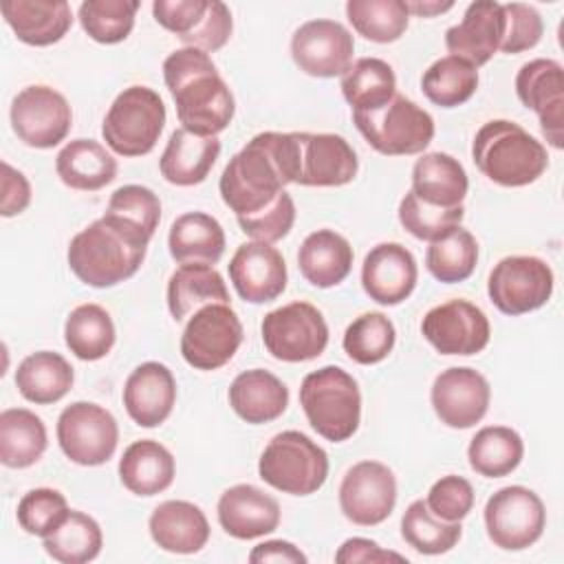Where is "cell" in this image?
Returning <instances> with one entry per match:
<instances>
[{"mask_svg":"<svg viewBox=\"0 0 564 564\" xmlns=\"http://www.w3.org/2000/svg\"><path fill=\"white\" fill-rule=\"evenodd\" d=\"M297 176V132H260L220 174V198L236 216L271 205Z\"/></svg>","mask_w":564,"mask_h":564,"instance_id":"1","label":"cell"},{"mask_svg":"<svg viewBox=\"0 0 564 564\" xmlns=\"http://www.w3.org/2000/svg\"><path fill=\"white\" fill-rule=\"evenodd\" d=\"M163 79L181 128L200 137H216L231 123L236 101L209 53L194 46L176 48L163 62Z\"/></svg>","mask_w":564,"mask_h":564,"instance_id":"2","label":"cell"},{"mask_svg":"<svg viewBox=\"0 0 564 564\" xmlns=\"http://www.w3.org/2000/svg\"><path fill=\"white\" fill-rule=\"evenodd\" d=\"M150 240L141 229L104 214L73 236L66 260L79 282L108 289L139 271Z\"/></svg>","mask_w":564,"mask_h":564,"instance_id":"3","label":"cell"},{"mask_svg":"<svg viewBox=\"0 0 564 564\" xmlns=\"http://www.w3.org/2000/svg\"><path fill=\"white\" fill-rule=\"evenodd\" d=\"M471 159L480 174L502 187L531 185L549 167L546 148L509 119H491L478 128Z\"/></svg>","mask_w":564,"mask_h":564,"instance_id":"4","label":"cell"},{"mask_svg":"<svg viewBox=\"0 0 564 564\" xmlns=\"http://www.w3.org/2000/svg\"><path fill=\"white\" fill-rule=\"evenodd\" d=\"M300 405L311 427L330 443L348 441L361 421V392L339 366L308 372L300 386Z\"/></svg>","mask_w":564,"mask_h":564,"instance_id":"5","label":"cell"},{"mask_svg":"<svg viewBox=\"0 0 564 564\" xmlns=\"http://www.w3.org/2000/svg\"><path fill=\"white\" fill-rule=\"evenodd\" d=\"M258 474L282 494L311 496L328 478V456L311 436L284 430L262 449Z\"/></svg>","mask_w":564,"mask_h":564,"instance_id":"6","label":"cell"},{"mask_svg":"<svg viewBox=\"0 0 564 564\" xmlns=\"http://www.w3.org/2000/svg\"><path fill=\"white\" fill-rule=\"evenodd\" d=\"M165 104L148 86H128L110 104L101 134L119 156H143L154 150L165 128Z\"/></svg>","mask_w":564,"mask_h":564,"instance_id":"7","label":"cell"},{"mask_svg":"<svg viewBox=\"0 0 564 564\" xmlns=\"http://www.w3.org/2000/svg\"><path fill=\"white\" fill-rule=\"evenodd\" d=\"M352 121L366 143L386 156L419 154L434 139L432 115L403 95H394L377 110H352Z\"/></svg>","mask_w":564,"mask_h":564,"instance_id":"8","label":"cell"},{"mask_svg":"<svg viewBox=\"0 0 564 564\" xmlns=\"http://www.w3.org/2000/svg\"><path fill=\"white\" fill-rule=\"evenodd\" d=\"M260 333L269 355L289 364L311 361L328 346V324L322 311L308 302H291L269 311Z\"/></svg>","mask_w":564,"mask_h":564,"instance_id":"9","label":"cell"},{"mask_svg":"<svg viewBox=\"0 0 564 564\" xmlns=\"http://www.w3.org/2000/svg\"><path fill=\"white\" fill-rule=\"evenodd\" d=\"M482 516L489 540L502 551L533 546L542 538L546 524L542 498L522 485H509L491 494Z\"/></svg>","mask_w":564,"mask_h":564,"instance_id":"10","label":"cell"},{"mask_svg":"<svg viewBox=\"0 0 564 564\" xmlns=\"http://www.w3.org/2000/svg\"><path fill=\"white\" fill-rule=\"evenodd\" d=\"M57 443L64 456L82 467L104 465L119 443L117 419L97 403L75 401L57 416Z\"/></svg>","mask_w":564,"mask_h":564,"instance_id":"11","label":"cell"},{"mask_svg":"<svg viewBox=\"0 0 564 564\" xmlns=\"http://www.w3.org/2000/svg\"><path fill=\"white\" fill-rule=\"evenodd\" d=\"M242 337V324L229 304H207L187 319L181 355L196 370H218L238 352Z\"/></svg>","mask_w":564,"mask_h":564,"instance_id":"12","label":"cell"},{"mask_svg":"<svg viewBox=\"0 0 564 564\" xmlns=\"http://www.w3.org/2000/svg\"><path fill=\"white\" fill-rule=\"evenodd\" d=\"M553 271L538 256H507L489 273L487 293L505 315L542 308L553 293Z\"/></svg>","mask_w":564,"mask_h":564,"instance_id":"13","label":"cell"},{"mask_svg":"<svg viewBox=\"0 0 564 564\" xmlns=\"http://www.w3.org/2000/svg\"><path fill=\"white\" fill-rule=\"evenodd\" d=\"M11 128L22 143L37 150L55 148L73 126V110L66 97L44 84L22 88L9 110Z\"/></svg>","mask_w":564,"mask_h":564,"instance_id":"14","label":"cell"},{"mask_svg":"<svg viewBox=\"0 0 564 564\" xmlns=\"http://www.w3.org/2000/svg\"><path fill=\"white\" fill-rule=\"evenodd\" d=\"M421 333L441 355L469 357L487 348L491 326L485 311L469 300H447L423 315Z\"/></svg>","mask_w":564,"mask_h":564,"instance_id":"15","label":"cell"},{"mask_svg":"<svg viewBox=\"0 0 564 564\" xmlns=\"http://www.w3.org/2000/svg\"><path fill=\"white\" fill-rule=\"evenodd\" d=\"M397 505L394 471L379 460H359L341 478L339 509L359 527H375L390 518Z\"/></svg>","mask_w":564,"mask_h":564,"instance_id":"16","label":"cell"},{"mask_svg":"<svg viewBox=\"0 0 564 564\" xmlns=\"http://www.w3.org/2000/svg\"><path fill=\"white\" fill-rule=\"evenodd\" d=\"M352 53L350 31L335 20H308L291 37V57L311 77H341L352 66Z\"/></svg>","mask_w":564,"mask_h":564,"instance_id":"17","label":"cell"},{"mask_svg":"<svg viewBox=\"0 0 564 564\" xmlns=\"http://www.w3.org/2000/svg\"><path fill=\"white\" fill-rule=\"evenodd\" d=\"M516 95L531 108L544 139L562 150L564 145V68L557 59L538 57L520 66L516 75Z\"/></svg>","mask_w":564,"mask_h":564,"instance_id":"18","label":"cell"},{"mask_svg":"<svg viewBox=\"0 0 564 564\" xmlns=\"http://www.w3.org/2000/svg\"><path fill=\"white\" fill-rule=\"evenodd\" d=\"M430 401L441 423L454 430H467L480 423L487 414L491 388L485 375L478 370L454 366L436 375L430 390Z\"/></svg>","mask_w":564,"mask_h":564,"instance_id":"19","label":"cell"},{"mask_svg":"<svg viewBox=\"0 0 564 564\" xmlns=\"http://www.w3.org/2000/svg\"><path fill=\"white\" fill-rule=\"evenodd\" d=\"M359 161L352 145L330 132H297V185L339 187L357 176Z\"/></svg>","mask_w":564,"mask_h":564,"instance_id":"20","label":"cell"},{"mask_svg":"<svg viewBox=\"0 0 564 564\" xmlns=\"http://www.w3.org/2000/svg\"><path fill=\"white\" fill-rule=\"evenodd\" d=\"M286 278L282 253L267 242H242L229 260V280L249 304L278 300L286 289Z\"/></svg>","mask_w":564,"mask_h":564,"instance_id":"21","label":"cell"},{"mask_svg":"<svg viewBox=\"0 0 564 564\" xmlns=\"http://www.w3.org/2000/svg\"><path fill=\"white\" fill-rule=\"evenodd\" d=\"M416 260L401 242L375 245L361 264V286L381 306H397L408 300L416 286Z\"/></svg>","mask_w":564,"mask_h":564,"instance_id":"22","label":"cell"},{"mask_svg":"<svg viewBox=\"0 0 564 564\" xmlns=\"http://www.w3.org/2000/svg\"><path fill=\"white\" fill-rule=\"evenodd\" d=\"M505 35L502 4L494 0H476L465 9L458 24L445 31V46L454 57L469 62L471 66L487 64Z\"/></svg>","mask_w":564,"mask_h":564,"instance_id":"23","label":"cell"},{"mask_svg":"<svg viewBox=\"0 0 564 564\" xmlns=\"http://www.w3.org/2000/svg\"><path fill=\"white\" fill-rule=\"evenodd\" d=\"M176 403V381L161 361L139 364L126 379L123 408L139 427H159Z\"/></svg>","mask_w":564,"mask_h":564,"instance_id":"24","label":"cell"},{"mask_svg":"<svg viewBox=\"0 0 564 564\" xmlns=\"http://www.w3.org/2000/svg\"><path fill=\"white\" fill-rule=\"evenodd\" d=\"M223 531L236 540L269 535L280 524V505L256 485L240 482L225 489L216 505Z\"/></svg>","mask_w":564,"mask_h":564,"instance_id":"25","label":"cell"},{"mask_svg":"<svg viewBox=\"0 0 564 564\" xmlns=\"http://www.w3.org/2000/svg\"><path fill=\"white\" fill-rule=\"evenodd\" d=\"M150 538L167 553L192 555L209 540V522L200 507L187 500H165L154 507L148 520Z\"/></svg>","mask_w":564,"mask_h":564,"instance_id":"26","label":"cell"},{"mask_svg":"<svg viewBox=\"0 0 564 564\" xmlns=\"http://www.w3.org/2000/svg\"><path fill=\"white\" fill-rule=\"evenodd\" d=\"M0 11L15 37L29 46H51L73 24V11L66 0H4Z\"/></svg>","mask_w":564,"mask_h":564,"instance_id":"27","label":"cell"},{"mask_svg":"<svg viewBox=\"0 0 564 564\" xmlns=\"http://www.w3.org/2000/svg\"><path fill=\"white\" fill-rule=\"evenodd\" d=\"M218 154V137H200L185 128H176L159 159V170L167 183L192 187L207 178Z\"/></svg>","mask_w":564,"mask_h":564,"instance_id":"28","label":"cell"},{"mask_svg":"<svg viewBox=\"0 0 564 564\" xmlns=\"http://www.w3.org/2000/svg\"><path fill=\"white\" fill-rule=\"evenodd\" d=\"M229 405L251 425L271 423L284 414L289 405V388L273 372L251 368L231 381Z\"/></svg>","mask_w":564,"mask_h":564,"instance_id":"29","label":"cell"},{"mask_svg":"<svg viewBox=\"0 0 564 564\" xmlns=\"http://www.w3.org/2000/svg\"><path fill=\"white\" fill-rule=\"evenodd\" d=\"M176 463L172 452L152 438L130 443L119 458L121 485L134 496H156L174 482Z\"/></svg>","mask_w":564,"mask_h":564,"instance_id":"30","label":"cell"},{"mask_svg":"<svg viewBox=\"0 0 564 564\" xmlns=\"http://www.w3.org/2000/svg\"><path fill=\"white\" fill-rule=\"evenodd\" d=\"M352 256V247L341 234L333 229H317L300 245L297 267L308 284L330 289L348 278Z\"/></svg>","mask_w":564,"mask_h":564,"instance_id":"31","label":"cell"},{"mask_svg":"<svg viewBox=\"0 0 564 564\" xmlns=\"http://www.w3.org/2000/svg\"><path fill=\"white\" fill-rule=\"evenodd\" d=\"M225 229L205 212L181 214L167 234L170 256L178 264H209L214 267L225 253Z\"/></svg>","mask_w":564,"mask_h":564,"instance_id":"32","label":"cell"},{"mask_svg":"<svg viewBox=\"0 0 564 564\" xmlns=\"http://www.w3.org/2000/svg\"><path fill=\"white\" fill-rule=\"evenodd\" d=\"M469 189L467 172L445 152H427L412 167V194L427 205L458 207Z\"/></svg>","mask_w":564,"mask_h":564,"instance_id":"33","label":"cell"},{"mask_svg":"<svg viewBox=\"0 0 564 564\" xmlns=\"http://www.w3.org/2000/svg\"><path fill=\"white\" fill-rule=\"evenodd\" d=\"M59 181L79 192L106 187L117 176V159L95 139H73L55 156Z\"/></svg>","mask_w":564,"mask_h":564,"instance_id":"34","label":"cell"},{"mask_svg":"<svg viewBox=\"0 0 564 564\" xmlns=\"http://www.w3.org/2000/svg\"><path fill=\"white\" fill-rule=\"evenodd\" d=\"M207 304H229L225 278L209 264H181L167 280V308L176 322Z\"/></svg>","mask_w":564,"mask_h":564,"instance_id":"35","label":"cell"},{"mask_svg":"<svg viewBox=\"0 0 564 564\" xmlns=\"http://www.w3.org/2000/svg\"><path fill=\"white\" fill-rule=\"evenodd\" d=\"M73 381V366L53 350H37L26 355L15 370L18 392L35 405L57 403L70 392Z\"/></svg>","mask_w":564,"mask_h":564,"instance_id":"36","label":"cell"},{"mask_svg":"<svg viewBox=\"0 0 564 564\" xmlns=\"http://www.w3.org/2000/svg\"><path fill=\"white\" fill-rule=\"evenodd\" d=\"M48 436L42 419L26 408L0 412V463L11 469L35 465L46 452Z\"/></svg>","mask_w":564,"mask_h":564,"instance_id":"37","label":"cell"},{"mask_svg":"<svg viewBox=\"0 0 564 564\" xmlns=\"http://www.w3.org/2000/svg\"><path fill=\"white\" fill-rule=\"evenodd\" d=\"M524 456L522 436L507 425L480 427L467 447L469 467L485 478L509 476Z\"/></svg>","mask_w":564,"mask_h":564,"instance_id":"38","label":"cell"},{"mask_svg":"<svg viewBox=\"0 0 564 564\" xmlns=\"http://www.w3.org/2000/svg\"><path fill=\"white\" fill-rule=\"evenodd\" d=\"M117 333L110 313L99 304L75 306L64 322V341L82 361L104 359L115 346Z\"/></svg>","mask_w":564,"mask_h":564,"instance_id":"39","label":"cell"},{"mask_svg":"<svg viewBox=\"0 0 564 564\" xmlns=\"http://www.w3.org/2000/svg\"><path fill=\"white\" fill-rule=\"evenodd\" d=\"M42 546L62 564H86L101 553L104 533L93 516L70 509L66 518L42 538Z\"/></svg>","mask_w":564,"mask_h":564,"instance_id":"40","label":"cell"},{"mask_svg":"<svg viewBox=\"0 0 564 564\" xmlns=\"http://www.w3.org/2000/svg\"><path fill=\"white\" fill-rule=\"evenodd\" d=\"M341 95L352 110H377L397 95V75L386 59L361 57L341 75Z\"/></svg>","mask_w":564,"mask_h":564,"instance_id":"41","label":"cell"},{"mask_svg":"<svg viewBox=\"0 0 564 564\" xmlns=\"http://www.w3.org/2000/svg\"><path fill=\"white\" fill-rule=\"evenodd\" d=\"M421 88L434 106H463L474 97L478 88V68L460 57L445 55L427 66L421 77Z\"/></svg>","mask_w":564,"mask_h":564,"instance_id":"42","label":"cell"},{"mask_svg":"<svg viewBox=\"0 0 564 564\" xmlns=\"http://www.w3.org/2000/svg\"><path fill=\"white\" fill-rule=\"evenodd\" d=\"M460 533V522L436 518L425 500L410 502L401 518V538L421 555H441L452 551L458 544Z\"/></svg>","mask_w":564,"mask_h":564,"instance_id":"43","label":"cell"},{"mask_svg":"<svg viewBox=\"0 0 564 564\" xmlns=\"http://www.w3.org/2000/svg\"><path fill=\"white\" fill-rule=\"evenodd\" d=\"M346 18L361 37L377 44L397 42L410 22L403 0H348Z\"/></svg>","mask_w":564,"mask_h":564,"instance_id":"44","label":"cell"},{"mask_svg":"<svg viewBox=\"0 0 564 564\" xmlns=\"http://www.w3.org/2000/svg\"><path fill=\"white\" fill-rule=\"evenodd\" d=\"M478 262V242L471 231L456 227L443 238L430 242L425 253L427 271L445 284L465 282Z\"/></svg>","mask_w":564,"mask_h":564,"instance_id":"45","label":"cell"},{"mask_svg":"<svg viewBox=\"0 0 564 564\" xmlns=\"http://www.w3.org/2000/svg\"><path fill=\"white\" fill-rule=\"evenodd\" d=\"M397 341V330L394 324L390 322L388 315L379 311L364 313L355 317L341 339L344 352L361 366H372L383 361Z\"/></svg>","mask_w":564,"mask_h":564,"instance_id":"46","label":"cell"},{"mask_svg":"<svg viewBox=\"0 0 564 564\" xmlns=\"http://www.w3.org/2000/svg\"><path fill=\"white\" fill-rule=\"evenodd\" d=\"M137 0H84L77 18L84 33L99 44H119L134 29Z\"/></svg>","mask_w":564,"mask_h":564,"instance_id":"47","label":"cell"},{"mask_svg":"<svg viewBox=\"0 0 564 564\" xmlns=\"http://www.w3.org/2000/svg\"><path fill=\"white\" fill-rule=\"evenodd\" d=\"M465 218V207H436L427 205L408 192L399 203V223L401 227L419 240L434 242L449 234L452 229L460 227Z\"/></svg>","mask_w":564,"mask_h":564,"instance_id":"48","label":"cell"},{"mask_svg":"<svg viewBox=\"0 0 564 564\" xmlns=\"http://www.w3.org/2000/svg\"><path fill=\"white\" fill-rule=\"evenodd\" d=\"M68 502L64 494L51 487H37L26 491L18 502V524L29 535L46 538L68 513Z\"/></svg>","mask_w":564,"mask_h":564,"instance_id":"49","label":"cell"},{"mask_svg":"<svg viewBox=\"0 0 564 564\" xmlns=\"http://www.w3.org/2000/svg\"><path fill=\"white\" fill-rule=\"evenodd\" d=\"M106 214L126 220L152 238L161 223V200L150 187L130 183L112 192Z\"/></svg>","mask_w":564,"mask_h":564,"instance_id":"50","label":"cell"},{"mask_svg":"<svg viewBox=\"0 0 564 564\" xmlns=\"http://www.w3.org/2000/svg\"><path fill=\"white\" fill-rule=\"evenodd\" d=\"M240 229L245 236H249L256 242H278L293 229L295 223V203L291 194L284 189L271 205L264 209L249 214V216H236Z\"/></svg>","mask_w":564,"mask_h":564,"instance_id":"51","label":"cell"},{"mask_svg":"<svg viewBox=\"0 0 564 564\" xmlns=\"http://www.w3.org/2000/svg\"><path fill=\"white\" fill-rule=\"evenodd\" d=\"M474 500H476V494L471 482L463 476L447 474L430 487L425 505L436 518L447 522H460L463 518L469 516Z\"/></svg>","mask_w":564,"mask_h":564,"instance_id":"52","label":"cell"},{"mask_svg":"<svg viewBox=\"0 0 564 564\" xmlns=\"http://www.w3.org/2000/svg\"><path fill=\"white\" fill-rule=\"evenodd\" d=\"M505 15V35L500 42L502 53H522L533 48L544 33L542 15L524 2H509L502 4Z\"/></svg>","mask_w":564,"mask_h":564,"instance_id":"53","label":"cell"},{"mask_svg":"<svg viewBox=\"0 0 564 564\" xmlns=\"http://www.w3.org/2000/svg\"><path fill=\"white\" fill-rule=\"evenodd\" d=\"M231 31H234V20H231L229 7L220 0H209L207 11H205L203 20L198 22V26L181 42L185 46H194L205 53H214L229 42Z\"/></svg>","mask_w":564,"mask_h":564,"instance_id":"54","label":"cell"},{"mask_svg":"<svg viewBox=\"0 0 564 564\" xmlns=\"http://www.w3.org/2000/svg\"><path fill=\"white\" fill-rule=\"evenodd\" d=\"M209 0H154V20L178 40H185L203 20Z\"/></svg>","mask_w":564,"mask_h":564,"instance_id":"55","label":"cell"},{"mask_svg":"<svg viewBox=\"0 0 564 564\" xmlns=\"http://www.w3.org/2000/svg\"><path fill=\"white\" fill-rule=\"evenodd\" d=\"M31 203V183L29 178L2 161V198H0V214L4 218L22 214Z\"/></svg>","mask_w":564,"mask_h":564,"instance_id":"56","label":"cell"},{"mask_svg":"<svg viewBox=\"0 0 564 564\" xmlns=\"http://www.w3.org/2000/svg\"><path fill=\"white\" fill-rule=\"evenodd\" d=\"M408 562L403 555L394 551L381 549L375 540L368 538H348L335 553V562L339 564H355V562Z\"/></svg>","mask_w":564,"mask_h":564,"instance_id":"57","label":"cell"},{"mask_svg":"<svg viewBox=\"0 0 564 564\" xmlns=\"http://www.w3.org/2000/svg\"><path fill=\"white\" fill-rule=\"evenodd\" d=\"M251 564H264V562H286V564H306L308 557L286 540H267L251 549L249 553Z\"/></svg>","mask_w":564,"mask_h":564,"instance_id":"58","label":"cell"},{"mask_svg":"<svg viewBox=\"0 0 564 564\" xmlns=\"http://www.w3.org/2000/svg\"><path fill=\"white\" fill-rule=\"evenodd\" d=\"M405 7H408V13H414L419 18H434L438 13L449 11L454 7V2L452 0H447V2H438V0H408Z\"/></svg>","mask_w":564,"mask_h":564,"instance_id":"59","label":"cell"}]
</instances>
